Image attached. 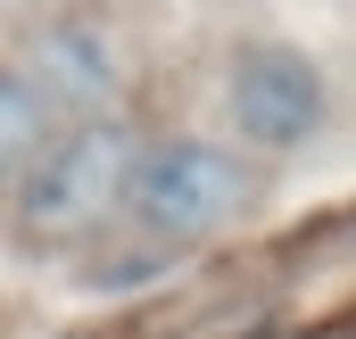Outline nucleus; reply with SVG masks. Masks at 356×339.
<instances>
[{
    "instance_id": "f257e3e1",
    "label": "nucleus",
    "mask_w": 356,
    "mask_h": 339,
    "mask_svg": "<svg viewBox=\"0 0 356 339\" xmlns=\"http://www.w3.org/2000/svg\"><path fill=\"white\" fill-rule=\"evenodd\" d=\"M141 166V133L124 116H67L50 124L42 158L17 182V240L25 249H83L108 224H124Z\"/></svg>"
},
{
    "instance_id": "f03ea898",
    "label": "nucleus",
    "mask_w": 356,
    "mask_h": 339,
    "mask_svg": "<svg viewBox=\"0 0 356 339\" xmlns=\"http://www.w3.org/2000/svg\"><path fill=\"white\" fill-rule=\"evenodd\" d=\"M249 199H257V174H249V158H232V141H199V133H182V141L141 149L133 199H124V224H133L141 240H158V249H182V240L224 232Z\"/></svg>"
},
{
    "instance_id": "7ed1b4c3",
    "label": "nucleus",
    "mask_w": 356,
    "mask_h": 339,
    "mask_svg": "<svg viewBox=\"0 0 356 339\" xmlns=\"http://www.w3.org/2000/svg\"><path fill=\"white\" fill-rule=\"evenodd\" d=\"M224 116L249 149H307L332 116L323 67L290 42H241L224 67Z\"/></svg>"
},
{
    "instance_id": "20e7f679",
    "label": "nucleus",
    "mask_w": 356,
    "mask_h": 339,
    "mask_svg": "<svg viewBox=\"0 0 356 339\" xmlns=\"http://www.w3.org/2000/svg\"><path fill=\"white\" fill-rule=\"evenodd\" d=\"M17 75L33 83V99H42V108H50V124H58V108L99 116V108H83V99H91V91H108V42H99V33H83V25H50Z\"/></svg>"
},
{
    "instance_id": "39448f33",
    "label": "nucleus",
    "mask_w": 356,
    "mask_h": 339,
    "mask_svg": "<svg viewBox=\"0 0 356 339\" xmlns=\"http://www.w3.org/2000/svg\"><path fill=\"white\" fill-rule=\"evenodd\" d=\"M42 141H50V108L33 99V83L17 67H0V199H17V182L42 158Z\"/></svg>"
},
{
    "instance_id": "423d86ee",
    "label": "nucleus",
    "mask_w": 356,
    "mask_h": 339,
    "mask_svg": "<svg viewBox=\"0 0 356 339\" xmlns=\"http://www.w3.org/2000/svg\"><path fill=\"white\" fill-rule=\"evenodd\" d=\"M0 8H25V0H0Z\"/></svg>"
}]
</instances>
